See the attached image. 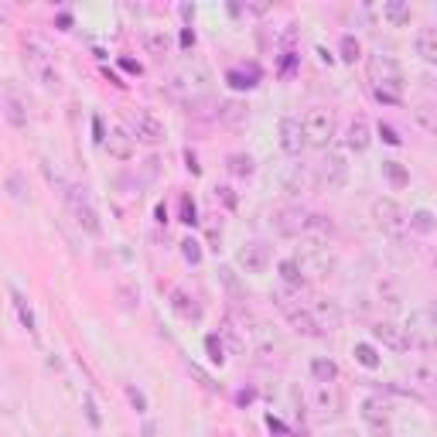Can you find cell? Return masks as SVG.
I'll use <instances>...</instances> for the list:
<instances>
[{
	"label": "cell",
	"mask_w": 437,
	"mask_h": 437,
	"mask_svg": "<svg viewBox=\"0 0 437 437\" xmlns=\"http://www.w3.org/2000/svg\"><path fill=\"white\" fill-rule=\"evenodd\" d=\"M24 69L31 72V79L41 89H48V93H59V89H62V72H59V65H55V55H48L38 41H28V45H24Z\"/></svg>",
	"instance_id": "6da1fadb"
},
{
	"label": "cell",
	"mask_w": 437,
	"mask_h": 437,
	"mask_svg": "<svg viewBox=\"0 0 437 437\" xmlns=\"http://www.w3.org/2000/svg\"><path fill=\"white\" fill-rule=\"evenodd\" d=\"M301 130H304V144H311V147H328L331 137H335V130H338V116H335V109L314 106V109H308V116L301 120Z\"/></svg>",
	"instance_id": "7a4b0ae2"
},
{
	"label": "cell",
	"mask_w": 437,
	"mask_h": 437,
	"mask_svg": "<svg viewBox=\"0 0 437 437\" xmlns=\"http://www.w3.org/2000/svg\"><path fill=\"white\" fill-rule=\"evenodd\" d=\"M65 202H69V209H72V218H76V226L82 229V233L103 236V218H99V212H96V205L89 202L86 188L65 185Z\"/></svg>",
	"instance_id": "3957f363"
},
{
	"label": "cell",
	"mask_w": 437,
	"mask_h": 437,
	"mask_svg": "<svg viewBox=\"0 0 437 437\" xmlns=\"http://www.w3.org/2000/svg\"><path fill=\"white\" fill-rule=\"evenodd\" d=\"M369 212H373V222L386 236H403L406 233V212H403V205L396 202V199L379 195V199H373Z\"/></svg>",
	"instance_id": "277c9868"
},
{
	"label": "cell",
	"mask_w": 437,
	"mask_h": 437,
	"mask_svg": "<svg viewBox=\"0 0 437 437\" xmlns=\"http://www.w3.org/2000/svg\"><path fill=\"white\" fill-rule=\"evenodd\" d=\"M126 134L134 137V144H147V147H157V144H164V137H168L164 124L157 120L151 109H137L130 116V130Z\"/></svg>",
	"instance_id": "5b68a950"
},
{
	"label": "cell",
	"mask_w": 437,
	"mask_h": 437,
	"mask_svg": "<svg viewBox=\"0 0 437 437\" xmlns=\"http://www.w3.org/2000/svg\"><path fill=\"white\" fill-rule=\"evenodd\" d=\"M308 403H311V410L321 421H331V417H338L345 410V396L338 393L335 383H314L311 393H308Z\"/></svg>",
	"instance_id": "8992f818"
},
{
	"label": "cell",
	"mask_w": 437,
	"mask_h": 437,
	"mask_svg": "<svg viewBox=\"0 0 437 437\" xmlns=\"http://www.w3.org/2000/svg\"><path fill=\"white\" fill-rule=\"evenodd\" d=\"M434 328H437L434 308H417V311H410V321H406L403 331L410 335V345L431 352L434 348Z\"/></svg>",
	"instance_id": "52a82bcc"
},
{
	"label": "cell",
	"mask_w": 437,
	"mask_h": 437,
	"mask_svg": "<svg viewBox=\"0 0 437 437\" xmlns=\"http://www.w3.org/2000/svg\"><path fill=\"white\" fill-rule=\"evenodd\" d=\"M366 72H369V82L373 86H403V69L393 55H383L376 51L366 59Z\"/></svg>",
	"instance_id": "ba28073f"
},
{
	"label": "cell",
	"mask_w": 437,
	"mask_h": 437,
	"mask_svg": "<svg viewBox=\"0 0 437 437\" xmlns=\"http://www.w3.org/2000/svg\"><path fill=\"white\" fill-rule=\"evenodd\" d=\"M314 178H318V185L328 188V191H335V188H342L348 181V164H345V154L338 151H328L321 157V164L314 168Z\"/></svg>",
	"instance_id": "9c48e42d"
},
{
	"label": "cell",
	"mask_w": 437,
	"mask_h": 437,
	"mask_svg": "<svg viewBox=\"0 0 437 437\" xmlns=\"http://www.w3.org/2000/svg\"><path fill=\"white\" fill-rule=\"evenodd\" d=\"M294 260L301 266V273H304V281H318V277H328L335 270V253L328 246H311L308 253H301Z\"/></svg>",
	"instance_id": "30bf717a"
},
{
	"label": "cell",
	"mask_w": 437,
	"mask_h": 437,
	"mask_svg": "<svg viewBox=\"0 0 437 437\" xmlns=\"http://www.w3.org/2000/svg\"><path fill=\"white\" fill-rule=\"evenodd\" d=\"M308 311H311L314 325H318V331L325 335V331H338V328L345 325V311L338 301H331V297H314L311 304H308Z\"/></svg>",
	"instance_id": "8fae6325"
},
{
	"label": "cell",
	"mask_w": 437,
	"mask_h": 437,
	"mask_svg": "<svg viewBox=\"0 0 437 437\" xmlns=\"http://www.w3.org/2000/svg\"><path fill=\"white\" fill-rule=\"evenodd\" d=\"M362 421L373 427L376 437H390V431H393L390 400H383V396H369V400H362Z\"/></svg>",
	"instance_id": "7c38bea8"
},
{
	"label": "cell",
	"mask_w": 437,
	"mask_h": 437,
	"mask_svg": "<svg viewBox=\"0 0 437 437\" xmlns=\"http://www.w3.org/2000/svg\"><path fill=\"white\" fill-rule=\"evenodd\" d=\"M270 260H273V253H270V246H266V243H260V239L243 243V246H239V253H236V263L243 266L246 273H263L266 266H270Z\"/></svg>",
	"instance_id": "4fadbf2b"
},
{
	"label": "cell",
	"mask_w": 437,
	"mask_h": 437,
	"mask_svg": "<svg viewBox=\"0 0 437 437\" xmlns=\"http://www.w3.org/2000/svg\"><path fill=\"white\" fill-rule=\"evenodd\" d=\"M304 226H308V209L304 205H283L281 212L273 216V229L287 239H297L304 236Z\"/></svg>",
	"instance_id": "5bb4252c"
},
{
	"label": "cell",
	"mask_w": 437,
	"mask_h": 437,
	"mask_svg": "<svg viewBox=\"0 0 437 437\" xmlns=\"http://www.w3.org/2000/svg\"><path fill=\"white\" fill-rule=\"evenodd\" d=\"M373 335H376V342L386 345L390 352H410V348H413V345H410V335H406L403 325H396V321H376Z\"/></svg>",
	"instance_id": "9a60e30c"
},
{
	"label": "cell",
	"mask_w": 437,
	"mask_h": 437,
	"mask_svg": "<svg viewBox=\"0 0 437 437\" xmlns=\"http://www.w3.org/2000/svg\"><path fill=\"white\" fill-rule=\"evenodd\" d=\"M277 134H281V151L283 154L297 157L308 144H304V130H301V120L297 116H283L281 126H277Z\"/></svg>",
	"instance_id": "2e32d148"
},
{
	"label": "cell",
	"mask_w": 437,
	"mask_h": 437,
	"mask_svg": "<svg viewBox=\"0 0 437 437\" xmlns=\"http://www.w3.org/2000/svg\"><path fill=\"white\" fill-rule=\"evenodd\" d=\"M103 147H106L109 157H116V161H130V157H134V151H137L134 137L126 134L124 126H113L106 137H103Z\"/></svg>",
	"instance_id": "e0dca14e"
},
{
	"label": "cell",
	"mask_w": 437,
	"mask_h": 437,
	"mask_svg": "<svg viewBox=\"0 0 437 437\" xmlns=\"http://www.w3.org/2000/svg\"><path fill=\"white\" fill-rule=\"evenodd\" d=\"M4 116H7V124L14 126V130H28V124H31V106H28V99L7 93L4 96Z\"/></svg>",
	"instance_id": "ac0fdd59"
},
{
	"label": "cell",
	"mask_w": 437,
	"mask_h": 437,
	"mask_svg": "<svg viewBox=\"0 0 437 437\" xmlns=\"http://www.w3.org/2000/svg\"><path fill=\"white\" fill-rule=\"evenodd\" d=\"M369 144H373V126H369L366 116H356L352 124L345 126V147H348V151H356V154H362Z\"/></svg>",
	"instance_id": "d6986e66"
},
{
	"label": "cell",
	"mask_w": 437,
	"mask_h": 437,
	"mask_svg": "<svg viewBox=\"0 0 437 437\" xmlns=\"http://www.w3.org/2000/svg\"><path fill=\"white\" fill-rule=\"evenodd\" d=\"M335 236V222L325 212H308V226H304V239H311L314 246H325Z\"/></svg>",
	"instance_id": "ffe728a7"
},
{
	"label": "cell",
	"mask_w": 437,
	"mask_h": 437,
	"mask_svg": "<svg viewBox=\"0 0 437 437\" xmlns=\"http://www.w3.org/2000/svg\"><path fill=\"white\" fill-rule=\"evenodd\" d=\"M287 321H291V328H294L297 335H304V338H318L321 331H318V325H314L311 311L304 308V304H294V308H287Z\"/></svg>",
	"instance_id": "44dd1931"
},
{
	"label": "cell",
	"mask_w": 437,
	"mask_h": 437,
	"mask_svg": "<svg viewBox=\"0 0 437 437\" xmlns=\"http://www.w3.org/2000/svg\"><path fill=\"white\" fill-rule=\"evenodd\" d=\"M171 308L181 314L185 321H202V304L188 294L185 287H174V291H171Z\"/></svg>",
	"instance_id": "7402d4cb"
},
{
	"label": "cell",
	"mask_w": 437,
	"mask_h": 437,
	"mask_svg": "<svg viewBox=\"0 0 437 437\" xmlns=\"http://www.w3.org/2000/svg\"><path fill=\"white\" fill-rule=\"evenodd\" d=\"M383 17L390 21L393 28H403V24H410V17H413V7L406 0H386L383 4Z\"/></svg>",
	"instance_id": "603a6c76"
},
{
	"label": "cell",
	"mask_w": 437,
	"mask_h": 437,
	"mask_svg": "<svg viewBox=\"0 0 437 437\" xmlns=\"http://www.w3.org/2000/svg\"><path fill=\"white\" fill-rule=\"evenodd\" d=\"M406 229H413V233H421V236H431L437 229V218L431 209H417V212H410L406 216Z\"/></svg>",
	"instance_id": "cb8c5ba5"
},
{
	"label": "cell",
	"mask_w": 437,
	"mask_h": 437,
	"mask_svg": "<svg viewBox=\"0 0 437 437\" xmlns=\"http://www.w3.org/2000/svg\"><path fill=\"white\" fill-rule=\"evenodd\" d=\"M413 120H417V126L423 134H437V106L431 99H423V103L413 106Z\"/></svg>",
	"instance_id": "d4e9b609"
},
{
	"label": "cell",
	"mask_w": 437,
	"mask_h": 437,
	"mask_svg": "<svg viewBox=\"0 0 437 437\" xmlns=\"http://www.w3.org/2000/svg\"><path fill=\"white\" fill-rule=\"evenodd\" d=\"M141 41H144V48H147V55H154V59H164V55L171 51V38L164 31H144Z\"/></svg>",
	"instance_id": "484cf974"
},
{
	"label": "cell",
	"mask_w": 437,
	"mask_h": 437,
	"mask_svg": "<svg viewBox=\"0 0 437 437\" xmlns=\"http://www.w3.org/2000/svg\"><path fill=\"white\" fill-rule=\"evenodd\" d=\"M277 270H281V283L283 287H294V291H301V287H304V273H301V266H297V260L294 256H287V260H281V266H277Z\"/></svg>",
	"instance_id": "4316f807"
},
{
	"label": "cell",
	"mask_w": 437,
	"mask_h": 437,
	"mask_svg": "<svg viewBox=\"0 0 437 437\" xmlns=\"http://www.w3.org/2000/svg\"><path fill=\"white\" fill-rule=\"evenodd\" d=\"M417 55L423 62H437V28H421V34H417Z\"/></svg>",
	"instance_id": "83f0119b"
},
{
	"label": "cell",
	"mask_w": 437,
	"mask_h": 437,
	"mask_svg": "<svg viewBox=\"0 0 437 437\" xmlns=\"http://www.w3.org/2000/svg\"><path fill=\"white\" fill-rule=\"evenodd\" d=\"M11 301H14V311H17V318H21V325L28 328L31 335H38V321H34V311H31V304H28V297L21 294V291H11Z\"/></svg>",
	"instance_id": "f1b7e54d"
},
{
	"label": "cell",
	"mask_w": 437,
	"mask_h": 437,
	"mask_svg": "<svg viewBox=\"0 0 437 437\" xmlns=\"http://www.w3.org/2000/svg\"><path fill=\"white\" fill-rule=\"evenodd\" d=\"M4 188H7V195H11L14 202H31V191H28V178H24L21 171H11V174H7Z\"/></svg>",
	"instance_id": "f546056e"
},
{
	"label": "cell",
	"mask_w": 437,
	"mask_h": 437,
	"mask_svg": "<svg viewBox=\"0 0 437 437\" xmlns=\"http://www.w3.org/2000/svg\"><path fill=\"white\" fill-rule=\"evenodd\" d=\"M311 376H314V383H335L338 379V366L328 359V356H318V359H311Z\"/></svg>",
	"instance_id": "4dcf8cb0"
},
{
	"label": "cell",
	"mask_w": 437,
	"mask_h": 437,
	"mask_svg": "<svg viewBox=\"0 0 437 437\" xmlns=\"http://www.w3.org/2000/svg\"><path fill=\"white\" fill-rule=\"evenodd\" d=\"M229 86L233 89H253L256 86V79H260V69L256 65H250V69H229Z\"/></svg>",
	"instance_id": "1f68e13d"
},
{
	"label": "cell",
	"mask_w": 437,
	"mask_h": 437,
	"mask_svg": "<svg viewBox=\"0 0 437 437\" xmlns=\"http://www.w3.org/2000/svg\"><path fill=\"white\" fill-rule=\"evenodd\" d=\"M383 178H386L393 188H406V185H410V171H406L400 161H383Z\"/></svg>",
	"instance_id": "d6a6232c"
},
{
	"label": "cell",
	"mask_w": 437,
	"mask_h": 437,
	"mask_svg": "<svg viewBox=\"0 0 437 437\" xmlns=\"http://www.w3.org/2000/svg\"><path fill=\"white\" fill-rule=\"evenodd\" d=\"M226 168H229V171H233L236 178H250V174L256 171V164H253V157H250V154H239V151L226 157Z\"/></svg>",
	"instance_id": "836d02e7"
},
{
	"label": "cell",
	"mask_w": 437,
	"mask_h": 437,
	"mask_svg": "<svg viewBox=\"0 0 437 437\" xmlns=\"http://www.w3.org/2000/svg\"><path fill=\"white\" fill-rule=\"evenodd\" d=\"M308 181H311V171H308V168H301V164H294V171L287 174V181H283V191L301 195V191L308 188Z\"/></svg>",
	"instance_id": "e575fe53"
},
{
	"label": "cell",
	"mask_w": 437,
	"mask_h": 437,
	"mask_svg": "<svg viewBox=\"0 0 437 437\" xmlns=\"http://www.w3.org/2000/svg\"><path fill=\"white\" fill-rule=\"evenodd\" d=\"M352 356H356V362L359 366H366V369H379V352H376L369 342H356V348H352Z\"/></svg>",
	"instance_id": "d590c367"
},
{
	"label": "cell",
	"mask_w": 437,
	"mask_h": 437,
	"mask_svg": "<svg viewBox=\"0 0 437 437\" xmlns=\"http://www.w3.org/2000/svg\"><path fill=\"white\" fill-rule=\"evenodd\" d=\"M373 96L383 106H400L403 103V86H373Z\"/></svg>",
	"instance_id": "8d00e7d4"
},
{
	"label": "cell",
	"mask_w": 437,
	"mask_h": 437,
	"mask_svg": "<svg viewBox=\"0 0 437 437\" xmlns=\"http://www.w3.org/2000/svg\"><path fill=\"white\" fill-rule=\"evenodd\" d=\"M338 51H342V62H356L362 55V45H359V38L356 34H342V41H338Z\"/></svg>",
	"instance_id": "74e56055"
},
{
	"label": "cell",
	"mask_w": 437,
	"mask_h": 437,
	"mask_svg": "<svg viewBox=\"0 0 437 437\" xmlns=\"http://www.w3.org/2000/svg\"><path fill=\"white\" fill-rule=\"evenodd\" d=\"M273 301H277V308H281V311H287V308H294V304H301V301H297V291L294 287H277V291H273Z\"/></svg>",
	"instance_id": "f35d334b"
},
{
	"label": "cell",
	"mask_w": 437,
	"mask_h": 437,
	"mask_svg": "<svg viewBox=\"0 0 437 437\" xmlns=\"http://www.w3.org/2000/svg\"><path fill=\"white\" fill-rule=\"evenodd\" d=\"M181 256H185L191 266L202 263V243L199 239H181Z\"/></svg>",
	"instance_id": "ab89813d"
},
{
	"label": "cell",
	"mask_w": 437,
	"mask_h": 437,
	"mask_svg": "<svg viewBox=\"0 0 437 437\" xmlns=\"http://www.w3.org/2000/svg\"><path fill=\"white\" fill-rule=\"evenodd\" d=\"M205 348H209V359L212 362H218V366L226 362V345H222L218 335H209V338H205Z\"/></svg>",
	"instance_id": "60d3db41"
},
{
	"label": "cell",
	"mask_w": 437,
	"mask_h": 437,
	"mask_svg": "<svg viewBox=\"0 0 437 437\" xmlns=\"http://www.w3.org/2000/svg\"><path fill=\"white\" fill-rule=\"evenodd\" d=\"M218 113H222V120H226V124H239V120L246 116V106H243V103H222Z\"/></svg>",
	"instance_id": "b9f144b4"
},
{
	"label": "cell",
	"mask_w": 437,
	"mask_h": 437,
	"mask_svg": "<svg viewBox=\"0 0 437 437\" xmlns=\"http://www.w3.org/2000/svg\"><path fill=\"white\" fill-rule=\"evenodd\" d=\"M181 222H185V226H195V222H199V209H195V199H191V195H181Z\"/></svg>",
	"instance_id": "7bdbcfd3"
},
{
	"label": "cell",
	"mask_w": 437,
	"mask_h": 437,
	"mask_svg": "<svg viewBox=\"0 0 437 437\" xmlns=\"http://www.w3.org/2000/svg\"><path fill=\"white\" fill-rule=\"evenodd\" d=\"M126 400H130V406H134L137 413H147V396H144L134 383H126Z\"/></svg>",
	"instance_id": "ee69618b"
},
{
	"label": "cell",
	"mask_w": 437,
	"mask_h": 437,
	"mask_svg": "<svg viewBox=\"0 0 437 437\" xmlns=\"http://www.w3.org/2000/svg\"><path fill=\"white\" fill-rule=\"evenodd\" d=\"M410 376H413L421 386H431V383H434V369H431V362H423V366H413V369H410Z\"/></svg>",
	"instance_id": "f6af8a7d"
},
{
	"label": "cell",
	"mask_w": 437,
	"mask_h": 437,
	"mask_svg": "<svg viewBox=\"0 0 437 437\" xmlns=\"http://www.w3.org/2000/svg\"><path fill=\"white\" fill-rule=\"evenodd\" d=\"M82 410H86V417H89V423H93V427H103V417H99V410H96V400L89 396V393L82 396Z\"/></svg>",
	"instance_id": "bcb514c9"
},
{
	"label": "cell",
	"mask_w": 437,
	"mask_h": 437,
	"mask_svg": "<svg viewBox=\"0 0 437 437\" xmlns=\"http://www.w3.org/2000/svg\"><path fill=\"white\" fill-rule=\"evenodd\" d=\"M379 297H383L390 308H396V304H400V291H396L390 281H379Z\"/></svg>",
	"instance_id": "7dc6e473"
},
{
	"label": "cell",
	"mask_w": 437,
	"mask_h": 437,
	"mask_svg": "<svg viewBox=\"0 0 437 437\" xmlns=\"http://www.w3.org/2000/svg\"><path fill=\"white\" fill-rule=\"evenodd\" d=\"M379 137H383V141H386V144H393V147L400 144V137H396V130H393L390 124H379Z\"/></svg>",
	"instance_id": "c3c4849f"
},
{
	"label": "cell",
	"mask_w": 437,
	"mask_h": 437,
	"mask_svg": "<svg viewBox=\"0 0 437 437\" xmlns=\"http://www.w3.org/2000/svg\"><path fill=\"white\" fill-rule=\"evenodd\" d=\"M216 191H218V199H222V202L229 205V209H236V195H233V188H229V185H218Z\"/></svg>",
	"instance_id": "681fc988"
},
{
	"label": "cell",
	"mask_w": 437,
	"mask_h": 437,
	"mask_svg": "<svg viewBox=\"0 0 437 437\" xmlns=\"http://www.w3.org/2000/svg\"><path fill=\"white\" fill-rule=\"evenodd\" d=\"M120 297H124V308H134V301H137L141 294H137L134 287H126V283H124V287H120Z\"/></svg>",
	"instance_id": "f907efd6"
},
{
	"label": "cell",
	"mask_w": 437,
	"mask_h": 437,
	"mask_svg": "<svg viewBox=\"0 0 437 437\" xmlns=\"http://www.w3.org/2000/svg\"><path fill=\"white\" fill-rule=\"evenodd\" d=\"M120 65H124L126 72H134V76H141V62H134V59H120Z\"/></svg>",
	"instance_id": "816d5d0a"
},
{
	"label": "cell",
	"mask_w": 437,
	"mask_h": 437,
	"mask_svg": "<svg viewBox=\"0 0 437 437\" xmlns=\"http://www.w3.org/2000/svg\"><path fill=\"white\" fill-rule=\"evenodd\" d=\"M185 161H188V171H191V174H199V157L191 154V151H185Z\"/></svg>",
	"instance_id": "f5cc1de1"
},
{
	"label": "cell",
	"mask_w": 437,
	"mask_h": 437,
	"mask_svg": "<svg viewBox=\"0 0 437 437\" xmlns=\"http://www.w3.org/2000/svg\"><path fill=\"white\" fill-rule=\"evenodd\" d=\"M181 41H185V45H195V34L185 28V31H181Z\"/></svg>",
	"instance_id": "db71d44e"
},
{
	"label": "cell",
	"mask_w": 437,
	"mask_h": 437,
	"mask_svg": "<svg viewBox=\"0 0 437 437\" xmlns=\"http://www.w3.org/2000/svg\"><path fill=\"white\" fill-rule=\"evenodd\" d=\"M338 437H362V434H356V431H342Z\"/></svg>",
	"instance_id": "11a10c76"
}]
</instances>
